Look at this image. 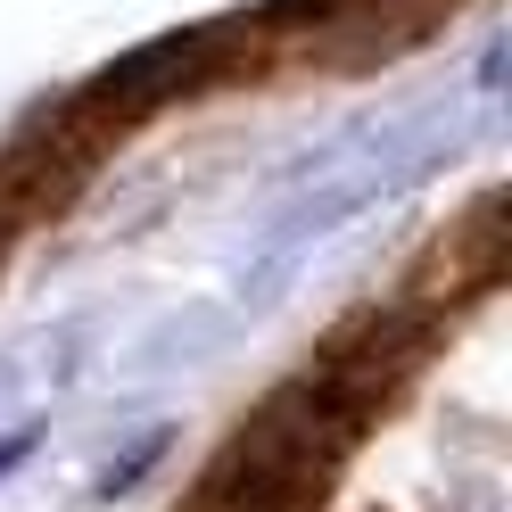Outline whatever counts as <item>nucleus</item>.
Here are the masks:
<instances>
[{
  "label": "nucleus",
  "mask_w": 512,
  "mask_h": 512,
  "mask_svg": "<svg viewBox=\"0 0 512 512\" xmlns=\"http://www.w3.org/2000/svg\"><path fill=\"white\" fill-rule=\"evenodd\" d=\"M9 240H17V207H9V190H0V256H9Z\"/></svg>",
  "instance_id": "5"
},
{
  "label": "nucleus",
  "mask_w": 512,
  "mask_h": 512,
  "mask_svg": "<svg viewBox=\"0 0 512 512\" xmlns=\"http://www.w3.org/2000/svg\"><path fill=\"white\" fill-rule=\"evenodd\" d=\"M380 405L339 389L331 372L298 364L265 405H248V422L215 446L190 512H323L339 463L364 446Z\"/></svg>",
  "instance_id": "1"
},
{
  "label": "nucleus",
  "mask_w": 512,
  "mask_h": 512,
  "mask_svg": "<svg viewBox=\"0 0 512 512\" xmlns=\"http://www.w3.org/2000/svg\"><path fill=\"white\" fill-rule=\"evenodd\" d=\"M496 281H504V207L479 199L455 232L438 240V290H446V306H455V298L496 290ZM438 290H430V298H438Z\"/></svg>",
  "instance_id": "3"
},
{
  "label": "nucleus",
  "mask_w": 512,
  "mask_h": 512,
  "mask_svg": "<svg viewBox=\"0 0 512 512\" xmlns=\"http://www.w3.org/2000/svg\"><path fill=\"white\" fill-rule=\"evenodd\" d=\"M438 331H446V298L413 290V298H389V306H356L347 323H331V339L314 347V372H331L339 389H356L372 405H389L413 372L438 356Z\"/></svg>",
  "instance_id": "2"
},
{
  "label": "nucleus",
  "mask_w": 512,
  "mask_h": 512,
  "mask_svg": "<svg viewBox=\"0 0 512 512\" xmlns=\"http://www.w3.org/2000/svg\"><path fill=\"white\" fill-rule=\"evenodd\" d=\"M356 9H372V0H265L256 25H265V34H290V25H339Z\"/></svg>",
  "instance_id": "4"
}]
</instances>
